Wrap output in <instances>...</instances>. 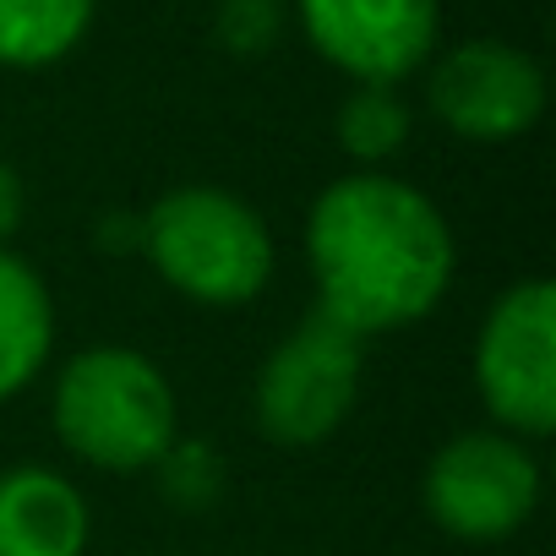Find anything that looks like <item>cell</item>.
I'll use <instances>...</instances> for the list:
<instances>
[{"label": "cell", "instance_id": "14", "mask_svg": "<svg viewBox=\"0 0 556 556\" xmlns=\"http://www.w3.org/2000/svg\"><path fill=\"white\" fill-rule=\"evenodd\" d=\"M17 224H23V180L7 159H0V245L17 235Z\"/></svg>", "mask_w": 556, "mask_h": 556}, {"label": "cell", "instance_id": "10", "mask_svg": "<svg viewBox=\"0 0 556 556\" xmlns=\"http://www.w3.org/2000/svg\"><path fill=\"white\" fill-rule=\"evenodd\" d=\"M50 333L55 317L39 273L0 251V399H12L34 382V371L50 355Z\"/></svg>", "mask_w": 556, "mask_h": 556}, {"label": "cell", "instance_id": "8", "mask_svg": "<svg viewBox=\"0 0 556 556\" xmlns=\"http://www.w3.org/2000/svg\"><path fill=\"white\" fill-rule=\"evenodd\" d=\"M301 23L323 61L393 88L437 45V0H301Z\"/></svg>", "mask_w": 556, "mask_h": 556}, {"label": "cell", "instance_id": "1", "mask_svg": "<svg viewBox=\"0 0 556 556\" xmlns=\"http://www.w3.org/2000/svg\"><path fill=\"white\" fill-rule=\"evenodd\" d=\"M317 312L371 339L420 323L453 278V235L437 202L393 175L333 180L306 224Z\"/></svg>", "mask_w": 556, "mask_h": 556}, {"label": "cell", "instance_id": "11", "mask_svg": "<svg viewBox=\"0 0 556 556\" xmlns=\"http://www.w3.org/2000/svg\"><path fill=\"white\" fill-rule=\"evenodd\" d=\"M88 23L93 0H0V66H55Z\"/></svg>", "mask_w": 556, "mask_h": 556}, {"label": "cell", "instance_id": "12", "mask_svg": "<svg viewBox=\"0 0 556 556\" xmlns=\"http://www.w3.org/2000/svg\"><path fill=\"white\" fill-rule=\"evenodd\" d=\"M339 142L361 164L393 159L409 142V104L393 88H382V83H361L344 99V110H339Z\"/></svg>", "mask_w": 556, "mask_h": 556}, {"label": "cell", "instance_id": "15", "mask_svg": "<svg viewBox=\"0 0 556 556\" xmlns=\"http://www.w3.org/2000/svg\"><path fill=\"white\" fill-rule=\"evenodd\" d=\"M99 240H104V251H121V245H137V251H142V218H121V213H110L104 229H99Z\"/></svg>", "mask_w": 556, "mask_h": 556}, {"label": "cell", "instance_id": "13", "mask_svg": "<svg viewBox=\"0 0 556 556\" xmlns=\"http://www.w3.org/2000/svg\"><path fill=\"white\" fill-rule=\"evenodd\" d=\"M213 34L229 55H267L285 39V0H218Z\"/></svg>", "mask_w": 556, "mask_h": 556}, {"label": "cell", "instance_id": "6", "mask_svg": "<svg viewBox=\"0 0 556 556\" xmlns=\"http://www.w3.org/2000/svg\"><path fill=\"white\" fill-rule=\"evenodd\" d=\"M540 502L534 458L502 431L453 437L426 469V507L458 540H502Z\"/></svg>", "mask_w": 556, "mask_h": 556}, {"label": "cell", "instance_id": "9", "mask_svg": "<svg viewBox=\"0 0 556 556\" xmlns=\"http://www.w3.org/2000/svg\"><path fill=\"white\" fill-rule=\"evenodd\" d=\"M88 502L83 491L39 464L0 475V556H83Z\"/></svg>", "mask_w": 556, "mask_h": 556}, {"label": "cell", "instance_id": "5", "mask_svg": "<svg viewBox=\"0 0 556 556\" xmlns=\"http://www.w3.org/2000/svg\"><path fill=\"white\" fill-rule=\"evenodd\" d=\"M475 377L485 409L518 437H551L556 426V285H513L475 350Z\"/></svg>", "mask_w": 556, "mask_h": 556}, {"label": "cell", "instance_id": "3", "mask_svg": "<svg viewBox=\"0 0 556 556\" xmlns=\"http://www.w3.org/2000/svg\"><path fill=\"white\" fill-rule=\"evenodd\" d=\"M142 251L169 285L202 306H245L273 273L267 224L229 191L186 186L142 213Z\"/></svg>", "mask_w": 556, "mask_h": 556}, {"label": "cell", "instance_id": "7", "mask_svg": "<svg viewBox=\"0 0 556 556\" xmlns=\"http://www.w3.org/2000/svg\"><path fill=\"white\" fill-rule=\"evenodd\" d=\"M431 110L453 137L469 142H507L523 137L545 110V77L540 66L502 45V39H469L447 50L431 72Z\"/></svg>", "mask_w": 556, "mask_h": 556}, {"label": "cell", "instance_id": "4", "mask_svg": "<svg viewBox=\"0 0 556 556\" xmlns=\"http://www.w3.org/2000/svg\"><path fill=\"white\" fill-rule=\"evenodd\" d=\"M361 333H350L328 312H312L256 377V426L285 447H312L333 437L361 393Z\"/></svg>", "mask_w": 556, "mask_h": 556}, {"label": "cell", "instance_id": "2", "mask_svg": "<svg viewBox=\"0 0 556 556\" xmlns=\"http://www.w3.org/2000/svg\"><path fill=\"white\" fill-rule=\"evenodd\" d=\"M55 431L93 469H153L175 447V393L131 350H88L55 382Z\"/></svg>", "mask_w": 556, "mask_h": 556}]
</instances>
